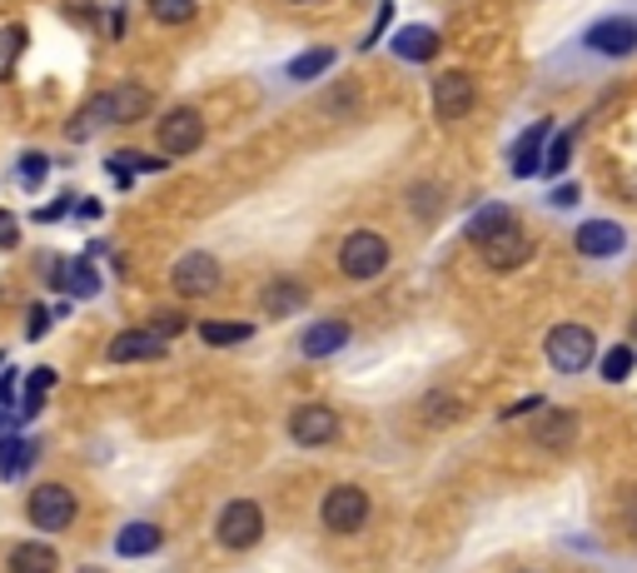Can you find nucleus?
<instances>
[{"instance_id": "nucleus-1", "label": "nucleus", "mask_w": 637, "mask_h": 573, "mask_svg": "<svg viewBox=\"0 0 637 573\" xmlns=\"http://www.w3.org/2000/svg\"><path fill=\"white\" fill-rule=\"evenodd\" d=\"M543 344H547V364H553L557 374H583L597 354V340L587 324H553Z\"/></svg>"}, {"instance_id": "nucleus-2", "label": "nucleus", "mask_w": 637, "mask_h": 573, "mask_svg": "<svg viewBox=\"0 0 637 573\" xmlns=\"http://www.w3.org/2000/svg\"><path fill=\"white\" fill-rule=\"evenodd\" d=\"M25 513H30V523H35L40 533H60V529L75 523L80 503H75V493H70L65 483H40V489H30Z\"/></svg>"}, {"instance_id": "nucleus-3", "label": "nucleus", "mask_w": 637, "mask_h": 573, "mask_svg": "<svg viewBox=\"0 0 637 573\" xmlns=\"http://www.w3.org/2000/svg\"><path fill=\"white\" fill-rule=\"evenodd\" d=\"M318 513H324L328 533H358L368 523V513H374V499H368L358 483H338V489H328V499L318 503Z\"/></svg>"}, {"instance_id": "nucleus-4", "label": "nucleus", "mask_w": 637, "mask_h": 573, "mask_svg": "<svg viewBox=\"0 0 637 573\" xmlns=\"http://www.w3.org/2000/svg\"><path fill=\"white\" fill-rule=\"evenodd\" d=\"M384 264H388V240L374 230H354L338 244V270L348 280H374V274H384Z\"/></svg>"}, {"instance_id": "nucleus-5", "label": "nucleus", "mask_w": 637, "mask_h": 573, "mask_svg": "<svg viewBox=\"0 0 637 573\" xmlns=\"http://www.w3.org/2000/svg\"><path fill=\"white\" fill-rule=\"evenodd\" d=\"M215 539L224 543V549H234V553L254 549V543L264 539V513H259V503L254 499L224 503V513H219V523H215Z\"/></svg>"}, {"instance_id": "nucleus-6", "label": "nucleus", "mask_w": 637, "mask_h": 573, "mask_svg": "<svg viewBox=\"0 0 637 573\" xmlns=\"http://www.w3.org/2000/svg\"><path fill=\"white\" fill-rule=\"evenodd\" d=\"M169 284H175L179 300H209V294L219 290V260L205 250L179 254V264L169 270Z\"/></svg>"}, {"instance_id": "nucleus-7", "label": "nucleus", "mask_w": 637, "mask_h": 573, "mask_svg": "<svg viewBox=\"0 0 637 573\" xmlns=\"http://www.w3.org/2000/svg\"><path fill=\"white\" fill-rule=\"evenodd\" d=\"M155 145L165 155H195L199 145H205V121H199L195 105H175L169 115H159Z\"/></svg>"}, {"instance_id": "nucleus-8", "label": "nucleus", "mask_w": 637, "mask_h": 573, "mask_svg": "<svg viewBox=\"0 0 637 573\" xmlns=\"http://www.w3.org/2000/svg\"><path fill=\"white\" fill-rule=\"evenodd\" d=\"M289 439H294L299 449H324V444L338 439V414L328 409V404H299V409L289 414Z\"/></svg>"}, {"instance_id": "nucleus-9", "label": "nucleus", "mask_w": 637, "mask_h": 573, "mask_svg": "<svg viewBox=\"0 0 637 573\" xmlns=\"http://www.w3.org/2000/svg\"><path fill=\"white\" fill-rule=\"evenodd\" d=\"M478 105V85H473V75H463V71H443L434 81V115L438 121H463L468 111Z\"/></svg>"}, {"instance_id": "nucleus-10", "label": "nucleus", "mask_w": 637, "mask_h": 573, "mask_svg": "<svg viewBox=\"0 0 637 573\" xmlns=\"http://www.w3.org/2000/svg\"><path fill=\"white\" fill-rule=\"evenodd\" d=\"M478 250H483V264H488V270H493V274H508V270H518V264L533 254V240H528V235L518 230V220H513V225H503L498 235H488Z\"/></svg>"}, {"instance_id": "nucleus-11", "label": "nucleus", "mask_w": 637, "mask_h": 573, "mask_svg": "<svg viewBox=\"0 0 637 573\" xmlns=\"http://www.w3.org/2000/svg\"><path fill=\"white\" fill-rule=\"evenodd\" d=\"M100 101H105V121L109 125H135V121H145V115H149L155 95H149L145 85L125 81V85H115V91H100Z\"/></svg>"}, {"instance_id": "nucleus-12", "label": "nucleus", "mask_w": 637, "mask_h": 573, "mask_svg": "<svg viewBox=\"0 0 637 573\" xmlns=\"http://www.w3.org/2000/svg\"><path fill=\"white\" fill-rule=\"evenodd\" d=\"M587 45L597 55H633L637 51V15H607L587 31Z\"/></svg>"}, {"instance_id": "nucleus-13", "label": "nucleus", "mask_w": 637, "mask_h": 573, "mask_svg": "<svg viewBox=\"0 0 637 573\" xmlns=\"http://www.w3.org/2000/svg\"><path fill=\"white\" fill-rule=\"evenodd\" d=\"M573 244L587 260H613V254H623L627 235H623V225H613V220H587V225H577Z\"/></svg>"}, {"instance_id": "nucleus-14", "label": "nucleus", "mask_w": 637, "mask_h": 573, "mask_svg": "<svg viewBox=\"0 0 637 573\" xmlns=\"http://www.w3.org/2000/svg\"><path fill=\"white\" fill-rule=\"evenodd\" d=\"M109 360L115 364H135V360H165V340L155 330H119L109 340Z\"/></svg>"}, {"instance_id": "nucleus-15", "label": "nucleus", "mask_w": 637, "mask_h": 573, "mask_svg": "<svg viewBox=\"0 0 637 573\" xmlns=\"http://www.w3.org/2000/svg\"><path fill=\"white\" fill-rule=\"evenodd\" d=\"M50 284L60 294H75V300H90L100 290V274L90 270L85 260H50Z\"/></svg>"}, {"instance_id": "nucleus-16", "label": "nucleus", "mask_w": 637, "mask_h": 573, "mask_svg": "<svg viewBox=\"0 0 637 573\" xmlns=\"http://www.w3.org/2000/svg\"><path fill=\"white\" fill-rule=\"evenodd\" d=\"M348 344V324L344 320H318L304 330V340H299V350L309 354V360H328V354H338Z\"/></svg>"}, {"instance_id": "nucleus-17", "label": "nucleus", "mask_w": 637, "mask_h": 573, "mask_svg": "<svg viewBox=\"0 0 637 573\" xmlns=\"http://www.w3.org/2000/svg\"><path fill=\"white\" fill-rule=\"evenodd\" d=\"M577 439V414L573 409H547L543 419L533 424V444L537 449H567Z\"/></svg>"}, {"instance_id": "nucleus-18", "label": "nucleus", "mask_w": 637, "mask_h": 573, "mask_svg": "<svg viewBox=\"0 0 637 573\" xmlns=\"http://www.w3.org/2000/svg\"><path fill=\"white\" fill-rule=\"evenodd\" d=\"M6 569L10 573H55L60 553L50 549V543H40V539H25V543H15V549L6 553Z\"/></svg>"}, {"instance_id": "nucleus-19", "label": "nucleus", "mask_w": 637, "mask_h": 573, "mask_svg": "<svg viewBox=\"0 0 637 573\" xmlns=\"http://www.w3.org/2000/svg\"><path fill=\"white\" fill-rule=\"evenodd\" d=\"M553 135V121H533L513 145V175H537L543 165V140Z\"/></svg>"}, {"instance_id": "nucleus-20", "label": "nucleus", "mask_w": 637, "mask_h": 573, "mask_svg": "<svg viewBox=\"0 0 637 573\" xmlns=\"http://www.w3.org/2000/svg\"><path fill=\"white\" fill-rule=\"evenodd\" d=\"M394 55H404V61H414V65L434 61V55H438V31H434V25H398Z\"/></svg>"}, {"instance_id": "nucleus-21", "label": "nucleus", "mask_w": 637, "mask_h": 573, "mask_svg": "<svg viewBox=\"0 0 637 573\" xmlns=\"http://www.w3.org/2000/svg\"><path fill=\"white\" fill-rule=\"evenodd\" d=\"M259 304H264V314H294V310H304L309 304V290L299 280H269L264 284V294H259Z\"/></svg>"}, {"instance_id": "nucleus-22", "label": "nucleus", "mask_w": 637, "mask_h": 573, "mask_svg": "<svg viewBox=\"0 0 637 573\" xmlns=\"http://www.w3.org/2000/svg\"><path fill=\"white\" fill-rule=\"evenodd\" d=\"M159 543H165L159 523H125V529L115 533V549L125 553V559H145V553H155Z\"/></svg>"}, {"instance_id": "nucleus-23", "label": "nucleus", "mask_w": 637, "mask_h": 573, "mask_svg": "<svg viewBox=\"0 0 637 573\" xmlns=\"http://www.w3.org/2000/svg\"><path fill=\"white\" fill-rule=\"evenodd\" d=\"M249 334H254V324H244V320H205V324H199V340L219 344V350H229V344H244Z\"/></svg>"}, {"instance_id": "nucleus-24", "label": "nucleus", "mask_w": 637, "mask_h": 573, "mask_svg": "<svg viewBox=\"0 0 637 573\" xmlns=\"http://www.w3.org/2000/svg\"><path fill=\"white\" fill-rule=\"evenodd\" d=\"M503 225H513V210H508V205H483V210H478L473 220H468V240L483 244L488 235H498Z\"/></svg>"}, {"instance_id": "nucleus-25", "label": "nucleus", "mask_w": 637, "mask_h": 573, "mask_svg": "<svg viewBox=\"0 0 637 573\" xmlns=\"http://www.w3.org/2000/svg\"><path fill=\"white\" fill-rule=\"evenodd\" d=\"M25 51V25H0V81H10Z\"/></svg>"}, {"instance_id": "nucleus-26", "label": "nucleus", "mask_w": 637, "mask_h": 573, "mask_svg": "<svg viewBox=\"0 0 637 573\" xmlns=\"http://www.w3.org/2000/svg\"><path fill=\"white\" fill-rule=\"evenodd\" d=\"M328 65H334V51L328 45H318V51H304L289 61V81H314V75H324Z\"/></svg>"}, {"instance_id": "nucleus-27", "label": "nucleus", "mask_w": 637, "mask_h": 573, "mask_svg": "<svg viewBox=\"0 0 637 573\" xmlns=\"http://www.w3.org/2000/svg\"><path fill=\"white\" fill-rule=\"evenodd\" d=\"M633 364H637V350H633V344H617V350H607V360H603V379L623 384L627 374H633Z\"/></svg>"}, {"instance_id": "nucleus-28", "label": "nucleus", "mask_w": 637, "mask_h": 573, "mask_svg": "<svg viewBox=\"0 0 637 573\" xmlns=\"http://www.w3.org/2000/svg\"><path fill=\"white\" fill-rule=\"evenodd\" d=\"M199 0H149V15H155L159 25H185L189 15H195Z\"/></svg>"}, {"instance_id": "nucleus-29", "label": "nucleus", "mask_w": 637, "mask_h": 573, "mask_svg": "<svg viewBox=\"0 0 637 573\" xmlns=\"http://www.w3.org/2000/svg\"><path fill=\"white\" fill-rule=\"evenodd\" d=\"M149 330H155V334H159V340H165V344H169V340H175V334H179V330H185V314H159V320H155V324H149Z\"/></svg>"}, {"instance_id": "nucleus-30", "label": "nucleus", "mask_w": 637, "mask_h": 573, "mask_svg": "<svg viewBox=\"0 0 637 573\" xmlns=\"http://www.w3.org/2000/svg\"><path fill=\"white\" fill-rule=\"evenodd\" d=\"M15 240H20V225H15V215H10V210H0V250H15Z\"/></svg>"}, {"instance_id": "nucleus-31", "label": "nucleus", "mask_w": 637, "mask_h": 573, "mask_svg": "<svg viewBox=\"0 0 637 573\" xmlns=\"http://www.w3.org/2000/svg\"><path fill=\"white\" fill-rule=\"evenodd\" d=\"M563 165H567V135H557V140L553 145H547V170H563Z\"/></svg>"}, {"instance_id": "nucleus-32", "label": "nucleus", "mask_w": 637, "mask_h": 573, "mask_svg": "<svg viewBox=\"0 0 637 573\" xmlns=\"http://www.w3.org/2000/svg\"><path fill=\"white\" fill-rule=\"evenodd\" d=\"M25 330H30V340H40V334L50 330V310H40V304H35V310H30V324H25Z\"/></svg>"}, {"instance_id": "nucleus-33", "label": "nucleus", "mask_w": 637, "mask_h": 573, "mask_svg": "<svg viewBox=\"0 0 637 573\" xmlns=\"http://www.w3.org/2000/svg\"><path fill=\"white\" fill-rule=\"evenodd\" d=\"M20 175H25V180H40V175H45V155H25V160H20Z\"/></svg>"}, {"instance_id": "nucleus-34", "label": "nucleus", "mask_w": 637, "mask_h": 573, "mask_svg": "<svg viewBox=\"0 0 637 573\" xmlns=\"http://www.w3.org/2000/svg\"><path fill=\"white\" fill-rule=\"evenodd\" d=\"M15 374H6V379H0V404H10V399H15Z\"/></svg>"}, {"instance_id": "nucleus-35", "label": "nucleus", "mask_w": 637, "mask_h": 573, "mask_svg": "<svg viewBox=\"0 0 637 573\" xmlns=\"http://www.w3.org/2000/svg\"><path fill=\"white\" fill-rule=\"evenodd\" d=\"M547 200H553V205H573V200H577V190H573V185H563V190H553Z\"/></svg>"}, {"instance_id": "nucleus-36", "label": "nucleus", "mask_w": 637, "mask_h": 573, "mask_svg": "<svg viewBox=\"0 0 637 573\" xmlns=\"http://www.w3.org/2000/svg\"><path fill=\"white\" fill-rule=\"evenodd\" d=\"M623 529H627V533H637V499L627 503V513H623Z\"/></svg>"}, {"instance_id": "nucleus-37", "label": "nucleus", "mask_w": 637, "mask_h": 573, "mask_svg": "<svg viewBox=\"0 0 637 573\" xmlns=\"http://www.w3.org/2000/svg\"><path fill=\"white\" fill-rule=\"evenodd\" d=\"M633 350H637V314H633Z\"/></svg>"}, {"instance_id": "nucleus-38", "label": "nucleus", "mask_w": 637, "mask_h": 573, "mask_svg": "<svg viewBox=\"0 0 637 573\" xmlns=\"http://www.w3.org/2000/svg\"><path fill=\"white\" fill-rule=\"evenodd\" d=\"M80 573H105V569H80Z\"/></svg>"}, {"instance_id": "nucleus-39", "label": "nucleus", "mask_w": 637, "mask_h": 573, "mask_svg": "<svg viewBox=\"0 0 637 573\" xmlns=\"http://www.w3.org/2000/svg\"><path fill=\"white\" fill-rule=\"evenodd\" d=\"M294 6H309V0H294Z\"/></svg>"}]
</instances>
